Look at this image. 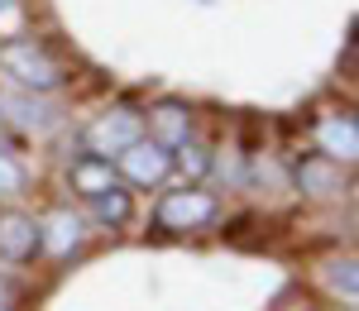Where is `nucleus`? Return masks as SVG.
<instances>
[{"mask_svg": "<svg viewBox=\"0 0 359 311\" xmlns=\"http://www.w3.org/2000/svg\"><path fill=\"white\" fill-rule=\"evenodd\" d=\"M0 67H5V77H15L25 91H39V96L62 82V67H57L53 57H48V48H39L34 39L5 43V48H0Z\"/></svg>", "mask_w": 359, "mask_h": 311, "instance_id": "1", "label": "nucleus"}, {"mask_svg": "<svg viewBox=\"0 0 359 311\" xmlns=\"http://www.w3.org/2000/svg\"><path fill=\"white\" fill-rule=\"evenodd\" d=\"M168 172H172V148L154 139H135L130 148L115 153V177L130 182V187H158Z\"/></svg>", "mask_w": 359, "mask_h": 311, "instance_id": "2", "label": "nucleus"}, {"mask_svg": "<svg viewBox=\"0 0 359 311\" xmlns=\"http://www.w3.org/2000/svg\"><path fill=\"white\" fill-rule=\"evenodd\" d=\"M211 221H216V197L201 187H182V192H168L158 201V226L163 230H201Z\"/></svg>", "mask_w": 359, "mask_h": 311, "instance_id": "3", "label": "nucleus"}, {"mask_svg": "<svg viewBox=\"0 0 359 311\" xmlns=\"http://www.w3.org/2000/svg\"><path fill=\"white\" fill-rule=\"evenodd\" d=\"M135 139H144V115L139 111H106L91 130H86V148L91 153H101V158H111L120 148H130Z\"/></svg>", "mask_w": 359, "mask_h": 311, "instance_id": "4", "label": "nucleus"}, {"mask_svg": "<svg viewBox=\"0 0 359 311\" xmlns=\"http://www.w3.org/2000/svg\"><path fill=\"white\" fill-rule=\"evenodd\" d=\"M43 249V235H39V221L34 216H20V211H10L5 221H0V254L10 258V263H25Z\"/></svg>", "mask_w": 359, "mask_h": 311, "instance_id": "5", "label": "nucleus"}, {"mask_svg": "<svg viewBox=\"0 0 359 311\" xmlns=\"http://www.w3.org/2000/svg\"><path fill=\"white\" fill-rule=\"evenodd\" d=\"M316 144H321V153L335 158V163H350L359 153V125L355 115H326L321 125H316Z\"/></svg>", "mask_w": 359, "mask_h": 311, "instance_id": "6", "label": "nucleus"}, {"mask_svg": "<svg viewBox=\"0 0 359 311\" xmlns=\"http://www.w3.org/2000/svg\"><path fill=\"white\" fill-rule=\"evenodd\" d=\"M149 139L163 148H177L182 139H192V111L177 101H163L158 111H149Z\"/></svg>", "mask_w": 359, "mask_h": 311, "instance_id": "7", "label": "nucleus"}, {"mask_svg": "<svg viewBox=\"0 0 359 311\" xmlns=\"http://www.w3.org/2000/svg\"><path fill=\"white\" fill-rule=\"evenodd\" d=\"M67 177H72V192H82L86 201L101 197L106 187H115V182H120V177H115V163H111V158H101V153H82V158L72 163V172H67Z\"/></svg>", "mask_w": 359, "mask_h": 311, "instance_id": "8", "label": "nucleus"}, {"mask_svg": "<svg viewBox=\"0 0 359 311\" xmlns=\"http://www.w3.org/2000/svg\"><path fill=\"white\" fill-rule=\"evenodd\" d=\"M297 187H302L306 197H331L335 187H340V168H335V158H306L302 168H297Z\"/></svg>", "mask_w": 359, "mask_h": 311, "instance_id": "9", "label": "nucleus"}, {"mask_svg": "<svg viewBox=\"0 0 359 311\" xmlns=\"http://www.w3.org/2000/svg\"><path fill=\"white\" fill-rule=\"evenodd\" d=\"M39 235H43L48 254H67V249L82 244V221L72 211H57V216H48V226H39Z\"/></svg>", "mask_w": 359, "mask_h": 311, "instance_id": "10", "label": "nucleus"}, {"mask_svg": "<svg viewBox=\"0 0 359 311\" xmlns=\"http://www.w3.org/2000/svg\"><path fill=\"white\" fill-rule=\"evenodd\" d=\"M91 211H96V221H101V226L120 230L130 216H135V201H130V192H125V182H115V187L101 192V197H91Z\"/></svg>", "mask_w": 359, "mask_h": 311, "instance_id": "11", "label": "nucleus"}, {"mask_svg": "<svg viewBox=\"0 0 359 311\" xmlns=\"http://www.w3.org/2000/svg\"><path fill=\"white\" fill-rule=\"evenodd\" d=\"M0 111L10 115L15 125H25V130H48L53 125V111L43 101H34V91L29 96H0Z\"/></svg>", "mask_w": 359, "mask_h": 311, "instance_id": "12", "label": "nucleus"}, {"mask_svg": "<svg viewBox=\"0 0 359 311\" xmlns=\"http://www.w3.org/2000/svg\"><path fill=\"white\" fill-rule=\"evenodd\" d=\"M172 168L182 172V177H206V172H211V153H206L201 144L182 139L177 148H172Z\"/></svg>", "mask_w": 359, "mask_h": 311, "instance_id": "13", "label": "nucleus"}, {"mask_svg": "<svg viewBox=\"0 0 359 311\" xmlns=\"http://www.w3.org/2000/svg\"><path fill=\"white\" fill-rule=\"evenodd\" d=\"M20 192H25V163H20L15 153L0 148V201L20 197Z\"/></svg>", "mask_w": 359, "mask_h": 311, "instance_id": "14", "label": "nucleus"}, {"mask_svg": "<svg viewBox=\"0 0 359 311\" xmlns=\"http://www.w3.org/2000/svg\"><path fill=\"white\" fill-rule=\"evenodd\" d=\"M326 283H331L335 292H345V302H355V297H359V278H355V263H350V258L326 263Z\"/></svg>", "mask_w": 359, "mask_h": 311, "instance_id": "15", "label": "nucleus"}, {"mask_svg": "<svg viewBox=\"0 0 359 311\" xmlns=\"http://www.w3.org/2000/svg\"><path fill=\"white\" fill-rule=\"evenodd\" d=\"M0 311H15V283L0 273Z\"/></svg>", "mask_w": 359, "mask_h": 311, "instance_id": "16", "label": "nucleus"}, {"mask_svg": "<svg viewBox=\"0 0 359 311\" xmlns=\"http://www.w3.org/2000/svg\"><path fill=\"white\" fill-rule=\"evenodd\" d=\"M10 5H15V0H0V10H10Z\"/></svg>", "mask_w": 359, "mask_h": 311, "instance_id": "17", "label": "nucleus"}]
</instances>
